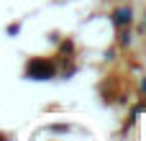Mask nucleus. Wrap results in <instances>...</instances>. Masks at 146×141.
Returning a JSON list of instances; mask_svg holds the SVG:
<instances>
[{"instance_id":"f257e3e1","label":"nucleus","mask_w":146,"mask_h":141,"mask_svg":"<svg viewBox=\"0 0 146 141\" xmlns=\"http://www.w3.org/2000/svg\"><path fill=\"white\" fill-rule=\"evenodd\" d=\"M54 74V64L46 62V59H31L28 62V77L33 80H46Z\"/></svg>"},{"instance_id":"7ed1b4c3","label":"nucleus","mask_w":146,"mask_h":141,"mask_svg":"<svg viewBox=\"0 0 146 141\" xmlns=\"http://www.w3.org/2000/svg\"><path fill=\"white\" fill-rule=\"evenodd\" d=\"M0 141H3V136H0Z\"/></svg>"},{"instance_id":"f03ea898","label":"nucleus","mask_w":146,"mask_h":141,"mask_svg":"<svg viewBox=\"0 0 146 141\" xmlns=\"http://www.w3.org/2000/svg\"><path fill=\"white\" fill-rule=\"evenodd\" d=\"M126 18H128V13H126V10H121V13H118V18H115V21H118V23H126Z\"/></svg>"}]
</instances>
